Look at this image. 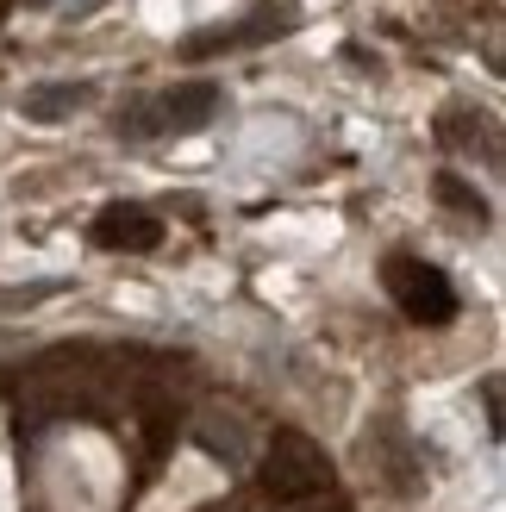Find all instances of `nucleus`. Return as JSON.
Returning a JSON list of instances; mask_svg holds the SVG:
<instances>
[{
	"label": "nucleus",
	"mask_w": 506,
	"mask_h": 512,
	"mask_svg": "<svg viewBox=\"0 0 506 512\" xmlns=\"http://www.w3.org/2000/svg\"><path fill=\"white\" fill-rule=\"evenodd\" d=\"M300 25V7L294 0H257L238 25H219L207 38H188L182 57H213V50H250V44H269V38H288Z\"/></svg>",
	"instance_id": "4"
},
{
	"label": "nucleus",
	"mask_w": 506,
	"mask_h": 512,
	"mask_svg": "<svg viewBox=\"0 0 506 512\" xmlns=\"http://www.w3.org/2000/svg\"><path fill=\"white\" fill-rule=\"evenodd\" d=\"M219 113V88L213 82H182L169 88L157 107H132L119 113V138H157V132H200Z\"/></svg>",
	"instance_id": "3"
},
{
	"label": "nucleus",
	"mask_w": 506,
	"mask_h": 512,
	"mask_svg": "<svg viewBox=\"0 0 506 512\" xmlns=\"http://www.w3.org/2000/svg\"><path fill=\"white\" fill-rule=\"evenodd\" d=\"M388 294L413 325H450L457 319V288L438 263H419V256H388Z\"/></svg>",
	"instance_id": "2"
},
{
	"label": "nucleus",
	"mask_w": 506,
	"mask_h": 512,
	"mask_svg": "<svg viewBox=\"0 0 506 512\" xmlns=\"http://www.w3.org/2000/svg\"><path fill=\"white\" fill-rule=\"evenodd\" d=\"M88 100H94L88 82H44V88H25L19 113H25V119H38V125H57V119H69L75 107H88Z\"/></svg>",
	"instance_id": "6"
},
{
	"label": "nucleus",
	"mask_w": 506,
	"mask_h": 512,
	"mask_svg": "<svg viewBox=\"0 0 506 512\" xmlns=\"http://www.w3.org/2000/svg\"><path fill=\"white\" fill-rule=\"evenodd\" d=\"M438 200H444V207H457V213H469L475 225L488 219V207H482V194H469V188L457 182V175H438Z\"/></svg>",
	"instance_id": "7"
},
{
	"label": "nucleus",
	"mask_w": 506,
	"mask_h": 512,
	"mask_svg": "<svg viewBox=\"0 0 506 512\" xmlns=\"http://www.w3.org/2000/svg\"><path fill=\"white\" fill-rule=\"evenodd\" d=\"M100 250H157L163 244V219L132 207V200H113V207L94 213V232H88Z\"/></svg>",
	"instance_id": "5"
},
{
	"label": "nucleus",
	"mask_w": 506,
	"mask_h": 512,
	"mask_svg": "<svg viewBox=\"0 0 506 512\" xmlns=\"http://www.w3.org/2000/svg\"><path fill=\"white\" fill-rule=\"evenodd\" d=\"M257 488L275 506H307L332 488V456H325L307 431H275L269 450H263V469H257Z\"/></svg>",
	"instance_id": "1"
}]
</instances>
